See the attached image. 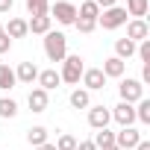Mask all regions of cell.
Returning <instances> with one entry per match:
<instances>
[{
	"mask_svg": "<svg viewBox=\"0 0 150 150\" xmlns=\"http://www.w3.org/2000/svg\"><path fill=\"white\" fill-rule=\"evenodd\" d=\"M35 150H56V144H50V141H47V144H41V147H35Z\"/></svg>",
	"mask_w": 150,
	"mask_h": 150,
	"instance_id": "cell-35",
	"label": "cell"
},
{
	"mask_svg": "<svg viewBox=\"0 0 150 150\" xmlns=\"http://www.w3.org/2000/svg\"><path fill=\"white\" fill-rule=\"evenodd\" d=\"M147 3H150V0H127V15L144 18V15H147Z\"/></svg>",
	"mask_w": 150,
	"mask_h": 150,
	"instance_id": "cell-22",
	"label": "cell"
},
{
	"mask_svg": "<svg viewBox=\"0 0 150 150\" xmlns=\"http://www.w3.org/2000/svg\"><path fill=\"white\" fill-rule=\"evenodd\" d=\"M27 141H30L33 147L47 144V129H44V127H30V129H27Z\"/></svg>",
	"mask_w": 150,
	"mask_h": 150,
	"instance_id": "cell-21",
	"label": "cell"
},
{
	"mask_svg": "<svg viewBox=\"0 0 150 150\" xmlns=\"http://www.w3.org/2000/svg\"><path fill=\"white\" fill-rule=\"evenodd\" d=\"M115 56H118V59H129V56H135V41H129V38H118V41H115Z\"/></svg>",
	"mask_w": 150,
	"mask_h": 150,
	"instance_id": "cell-18",
	"label": "cell"
},
{
	"mask_svg": "<svg viewBox=\"0 0 150 150\" xmlns=\"http://www.w3.org/2000/svg\"><path fill=\"white\" fill-rule=\"evenodd\" d=\"M135 121H141V124H150V100H138V106H135Z\"/></svg>",
	"mask_w": 150,
	"mask_h": 150,
	"instance_id": "cell-26",
	"label": "cell"
},
{
	"mask_svg": "<svg viewBox=\"0 0 150 150\" xmlns=\"http://www.w3.org/2000/svg\"><path fill=\"white\" fill-rule=\"evenodd\" d=\"M127 38L129 41H144V38H150V27H147V21L144 18H132L129 24H127Z\"/></svg>",
	"mask_w": 150,
	"mask_h": 150,
	"instance_id": "cell-7",
	"label": "cell"
},
{
	"mask_svg": "<svg viewBox=\"0 0 150 150\" xmlns=\"http://www.w3.org/2000/svg\"><path fill=\"white\" fill-rule=\"evenodd\" d=\"M138 141H141V132L132 129V127H121V132H115V147L118 150H132Z\"/></svg>",
	"mask_w": 150,
	"mask_h": 150,
	"instance_id": "cell-6",
	"label": "cell"
},
{
	"mask_svg": "<svg viewBox=\"0 0 150 150\" xmlns=\"http://www.w3.org/2000/svg\"><path fill=\"white\" fill-rule=\"evenodd\" d=\"M97 15H100V9H97L94 0H86V3H80V9H77V18H83V21H97Z\"/></svg>",
	"mask_w": 150,
	"mask_h": 150,
	"instance_id": "cell-17",
	"label": "cell"
},
{
	"mask_svg": "<svg viewBox=\"0 0 150 150\" xmlns=\"http://www.w3.org/2000/svg\"><path fill=\"white\" fill-rule=\"evenodd\" d=\"M27 12H30L33 18L47 15V12H50V3H47V0H27Z\"/></svg>",
	"mask_w": 150,
	"mask_h": 150,
	"instance_id": "cell-24",
	"label": "cell"
},
{
	"mask_svg": "<svg viewBox=\"0 0 150 150\" xmlns=\"http://www.w3.org/2000/svg\"><path fill=\"white\" fill-rule=\"evenodd\" d=\"M74 27H77L80 33H91V30L97 27V21H83V18H77V21H74Z\"/></svg>",
	"mask_w": 150,
	"mask_h": 150,
	"instance_id": "cell-28",
	"label": "cell"
},
{
	"mask_svg": "<svg viewBox=\"0 0 150 150\" xmlns=\"http://www.w3.org/2000/svg\"><path fill=\"white\" fill-rule=\"evenodd\" d=\"M9 47H12V38L6 33H0V53H9Z\"/></svg>",
	"mask_w": 150,
	"mask_h": 150,
	"instance_id": "cell-29",
	"label": "cell"
},
{
	"mask_svg": "<svg viewBox=\"0 0 150 150\" xmlns=\"http://www.w3.org/2000/svg\"><path fill=\"white\" fill-rule=\"evenodd\" d=\"M56 150H77V138L68 135V132H62V135L56 138Z\"/></svg>",
	"mask_w": 150,
	"mask_h": 150,
	"instance_id": "cell-27",
	"label": "cell"
},
{
	"mask_svg": "<svg viewBox=\"0 0 150 150\" xmlns=\"http://www.w3.org/2000/svg\"><path fill=\"white\" fill-rule=\"evenodd\" d=\"M118 91H121V100L124 103H138L141 97H144V86H141V80H121V86H118Z\"/></svg>",
	"mask_w": 150,
	"mask_h": 150,
	"instance_id": "cell-4",
	"label": "cell"
},
{
	"mask_svg": "<svg viewBox=\"0 0 150 150\" xmlns=\"http://www.w3.org/2000/svg\"><path fill=\"white\" fill-rule=\"evenodd\" d=\"M112 144H115V132H109V129H97V132H94V147L106 150V147H112Z\"/></svg>",
	"mask_w": 150,
	"mask_h": 150,
	"instance_id": "cell-23",
	"label": "cell"
},
{
	"mask_svg": "<svg viewBox=\"0 0 150 150\" xmlns=\"http://www.w3.org/2000/svg\"><path fill=\"white\" fill-rule=\"evenodd\" d=\"M18 115V103L12 97H0V118H15Z\"/></svg>",
	"mask_w": 150,
	"mask_h": 150,
	"instance_id": "cell-25",
	"label": "cell"
},
{
	"mask_svg": "<svg viewBox=\"0 0 150 150\" xmlns=\"http://www.w3.org/2000/svg\"><path fill=\"white\" fill-rule=\"evenodd\" d=\"M71 106H74V109H88V106H91L88 91H86V88H74V91H71Z\"/></svg>",
	"mask_w": 150,
	"mask_h": 150,
	"instance_id": "cell-19",
	"label": "cell"
},
{
	"mask_svg": "<svg viewBox=\"0 0 150 150\" xmlns=\"http://www.w3.org/2000/svg\"><path fill=\"white\" fill-rule=\"evenodd\" d=\"M100 71H103V77H106V80H109V77H115V80H118V77H124L127 62H124V59H118V56H112V59H106V62H103V68H100Z\"/></svg>",
	"mask_w": 150,
	"mask_h": 150,
	"instance_id": "cell-13",
	"label": "cell"
},
{
	"mask_svg": "<svg viewBox=\"0 0 150 150\" xmlns=\"http://www.w3.org/2000/svg\"><path fill=\"white\" fill-rule=\"evenodd\" d=\"M12 6H15V0H0V15L12 12Z\"/></svg>",
	"mask_w": 150,
	"mask_h": 150,
	"instance_id": "cell-31",
	"label": "cell"
},
{
	"mask_svg": "<svg viewBox=\"0 0 150 150\" xmlns=\"http://www.w3.org/2000/svg\"><path fill=\"white\" fill-rule=\"evenodd\" d=\"M0 33H3V24H0Z\"/></svg>",
	"mask_w": 150,
	"mask_h": 150,
	"instance_id": "cell-37",
	"label": "cell"
},
{
	"mask_svg": "<svg viewBox=\"0 0 150 150\" xmlns=\"http://www.w3.org/2000/svg\"><path fill=\"white\" fill-rule=\"evenodd\" d=\"M77 150H97L94 141H77Z\"/></svg>",
	"mask_w": 150,
	"mask_h": 150,
	"instance_id": "cell-32",
	"label": "cell"
},
{
	"mask_svg": "<svg viewBox=\"0 0 150 150\" xmlns=\"http://www.w3.org/2000/svg\"><path fill=\"white\" fill-rule=\"evenodd\" d=\"M83 71H86L83 56H65V59H62V71H59V77H62V83H68V86H77L80 77H83Z\"/></svg>",
	"mask_w": 150,
	"mask_h": 150,
	"instance_id": "cell-2",
	"label": "cell"
},
{
	"mask_svg": "<svg viewBox=\"0 0 150 150\" xmlns=\"http://www.w3.org/2000/svg\"><path fill=\"white\" fill-rule=\"evenodd\" d=\"M83 86H86V91H100V88L106 86L103 71H100V68H86V71H83Z\"/></svg>",
	"mask_w": 150,
	"mask_h": 150,
	"instance_id": "cell-8",
	"label": "cell"
},
{
	"mask_svg": "<svg viewBox=\"0 0 150 150\" xmlns=\"http://www.w3.org/2000/svg\"><path fill=\"white\" fill-rule=\"evenodd\" d=\"M141 83H150V65L141 68Z\"/></svg>",
	"mask_w": 150,
	"mask_h": 150,
	"instance_id": "cell-33",
	"label": "cell"
},
{
	"mask_svg": "<svg viewBox=\"0 0 150 150\" xmlns=\"http://www.w3.org/2000/svg\"><path fill=\"white\" fill-rule=\"evenodd\" d=\"M44 53H47L50 62H62V59L68 56V38H65V33L50 30V33L44 35Z\"/></svg>",
	"mask_w": 150,
	"mask_h": 150,
	"instance_id": "cell-1",
	"label": "cell"
},
{
	"mask_svg": "<svg viewBox=\"0 0 150 150\" xmlns=\"http://www.w3.org/2000/svg\"><path fill=\"white\" fill-rule=\"evenodd\" d=\"M27 103H30V109H33V112H47L50 97H47V91H44V88H33V91H30V97H27Z\"/></svg>",
	"mask_w": 150,
	"mask_h": 150,
	"instance_id": "cell-12",
	"label": "cell"
},
{
	"mask_svg": "<svg viewBox=\"0 0 150 150\" xmlns=\"http://www.w3.org/2000/svg\"><path fill=\"white\" fill-rule=\"evenodd\" d=\"M135 150H150V141H144V138H141V141L135 144Z\"/></svg>",
	"mask_w": 150,
	"mask_h": 150,
	"instance_id": "cell-34",
	"label": "cell"
},
{
	"mask_svg": "<svg viewBox=\"0 0 150 150\" xmlns=\"http://www.w3.org/2000/svg\"><path fill=\"white\" fill-rule=\"evenodd\" d=\"M112 118H115V121H118L121 127H132V124H135V106H132V103H124V100H121V103H118V106L112 109Z\"/></svg>",
	"mask_w": 150,
	"mask_h": 150,
	"instance_id": "cell-9",
	"label": "cell"
},
{
	"mask_svg": "<svg viewBox=\"0 0 150 150\" xmlns=\"http://www.w3.org/2000/svg\"><path fill=\"white\" fill-rule=\"evenodd\" d=\"M15 71L9 68V65H0V91H9V88H15Z\"/></svg>",
	"mask_w": 150,
	"mask_h": 150,
	"instance_id": "cell-20",
	"label": "cell"
},
{
	"mask_svg": "<svg viewBox=\"0 0 150 150\" xmlns=\"http://www.w3.org/2000/svg\"><path fill=\"white\" fill-rule=\"evenodd\" d=\"M59 83H62V77H59V71H56V68L38 71V88H44V91H53Z\"/></svg>",
	"mask_w": 150,
	"mask_h": 150,
	"instance_id": "cell-14",
	"label": "cell"
},
{
	"mask_svg": "<svg viewBox=\"0 0 150 150\" xmlns=\"http://www.w3.org/2000/svg\"><path fill=\"white\" fill-rule=\"evenodd\" d=\"M97 24L103 30H118L121 24H127V9L124 6H112V9H103L97 15Z\"/></svg>",
	"mask_w": 150,
	"mask_h": 150,
	"instance_id": "cell-3",
	"label": "cell"
},
{
	"mask_svg": "<svg viewBox=\"0 0 150 150\" xmlns=\"http://www.w3.org/2000/svg\"><path fill=\"white\" fill-rule=\"evenodd\" d=\"M97 3V9L103 12V9H112V6H118V0H94Z\"/></svg>",
	"mask_w": 150,
	"mask_h": 150,
	"instance_id": "cell-30",
	"label": "cell"
},
{
	"mask_svg": "<svg viewBox=\"0 0 150 150\" xmlns=\"http://www.w3.org/2000/svg\"><path fill=\"white\" fill-rule=\"evenodd\" d=\"M112 121V112L106 106H88V124L94 129H106V124Z\"/></svg>",
	"mask_w": 150,
	"mask_h": 150,
	"instance_id": "cell-10",
	"label": "cell"
},
{
	"mask_svg": "<svg viewBox=\"0 0 150 150\" xmlns=\"http://www.w3.org/2000/svg\"><path fill=\"white\" fill-rule=\"evenodd\" d=\"M53 18L59 21V24H74V21H77V6H74V3H68V0H56V3H53Z\"/></svg>",
	"mask_w": 150,
	"mask_h": 150,
	"instance_id": "cell-5",
	"label": "cell"
},
{
	"mask_svg": "<svg viewBox=\"0 0 150 150\" xmlns=\"http://www.w3.org/2000/svg\"><path fill=\"white\" fill-rule=\"evenodd\" d=\"M27 27H30V33H35V35H47V33H50V15L30 18V21H27Z\"/></svg>",
	"mask_w": 150,
	"mask_h": 150,
	"instance_id": "cell-15",
	"label": "cell"
},
{
	"mask_svg": "<svg viewBox=\"0 0 150 150\" xmlns=\"http://www.w3.org/2000/svg\"><path fill=\"white\" fill-rule=\"evenodd\" d=\"M15 80L24 83V86H33V83L38 80V68H35V62H21L18 71H15Z\"/></svg>",
	"mask_w": 150,
	"mask_h": 150,
	"instance_id": "cell-11",
	"label": "cell"
},
{
	"mask_svg": "<svg viewBox=\"0 0 150 150\" xmlns=\"http://www.w3.org/2000/svg\"><path fill=\"white\" fill-rule=\"evenodd\" d=\"M106 150H118V147H115V144H112V147H106Z\"/></svg>",
	"mask_w": 150,
	"mask_h": 150,
	"instance_id": "cell-36",
	"label": "cell"
},
{
	"mask_svg": "<svg viewBox=\"0 0 150 150\" xmlns=\"http://www.w3.org/2000/svg\"><path fill=\"white\" fill-rule=\"evenodd\" d=\"M3 33H6L9 38H24V35L30 33V27H27V21H24V18H12V21H9V27H6Z\"/></svg>",
	"mask_w": 150,
	"mask_h": 150,
	"instance_id": "cell-16",
	"label": "cell"
}]
</instances>
